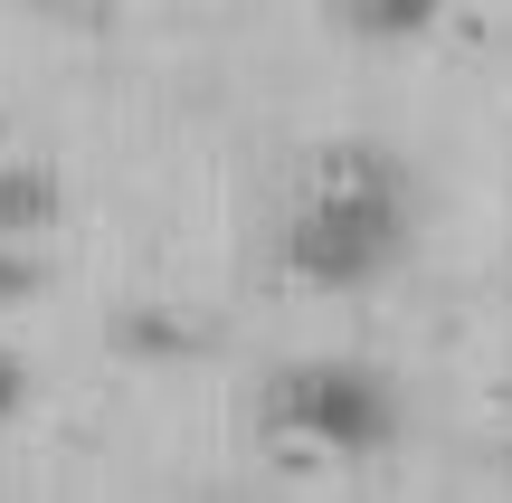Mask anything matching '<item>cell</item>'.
Listing matches in <instances>:
<instances>
[{"mask_svg":"<svg viewBox=\"0 0 512 503\" xmlns=\"http://www.w3.org/2000/svg\"><path fill=\"white\" fill-rule=\"evenodd\" d=\"M418 238V181H408L399 152L380 143H323L304 162V190L285 209V276L351 295V285H380L389 266Z\"/></svg>","mask_w":512,"mask_h":503,"instance_id":"6da1fadb","label":"cell"},{"mask_svg":"<svg viewBox=\"0 0 512 503\" xmlns=\"http://www.w3.org/2000/svg\"><path fill=\"white\" fill-rule=\"evenodd\" d=\"M256 418H266V437H294L323 456H380L399 437V390L370 361H285L256 390Z\"/></svg>","mask_w":512,"mask_h":503,"instance_id":"7a4b0ae2","label":"cell"},{"mask_svg":"<svg viewBox=\"0 0 512 503\" xmlns=\"http://www.w3.org/2000/svg\"><path fill=\"white\" fill-rule=\"evenodd\" d=\"M57 219H67V190H57V171H48V162H0V247L48 238Z\"/></svg>","mask_w":512,"mask_h":503,"instance_id":"3957f363","label":"cell"},{"mask_svg":"<svg viewBox=\"0 0 512 503\" xmlns=\"http://www.w3.org/2000/svg\"><path fill=\"white\" fill-rule=\"evenodd\" d=\"M446 10H456V0H332V19H342L351 38H370V48H408V38H427Z\"/></svg>","mask_w":512,"mask_h":503,"instance_id":"277c9868","label":"cell"},{"mask_svg":"<svg viewBox=\"0 0 512 503\" xmlns=\"http://www.w3.org/2000/svg\"><path fill=\"white\" fill-rule=\"evenodd\" d=\"M19 409H29V361L0 352V418H19Z\"/></svg>","mask_w":512,"mask_h":503,"instance_id":"5b68a950","label":"cell"},{"mask_svg":"<svg viewBox=\"0 0 512 503\" xmlns=\"http://www.w3.org/2000/svg\"><path fill=\"white\" fill-rule=\"evenodd\" d=\"M29 285H38V266H29V257H0V304L29 295Z\"/></svg>","mask_w":512,"mask_h":503,"instance_id":"8992f818","label":"cell"}]
</instances>
